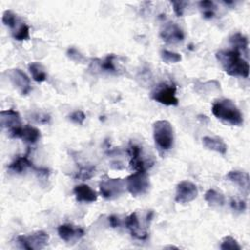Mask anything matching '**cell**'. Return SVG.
<instances>
[{
  "label": "cell",
  "instance_id": "cell-1",
  "mask_svg": "<svg viewBox=\"0 0 250 250\" xmlns=\"http://www.w3.org/2000/svg\"><path fill=\"white\" fill-rule=\"evenodd\" d=\"M216 58L225 72L230 76H240L247 78L249 75V64L241 54L236 50H220L216 53Z\"/></svg>",
  "mask_w": 250,
  "mask_h": 250
},
{
  "label": "cell",
  "instance_id": "cell-2",
  "mask_svg": "<svg viewBox=\"0 0 250 250\" xmlns=\"http://www.w3.org/2000/svg\"><path fill=\"white\" fill-rule=\"evenodd\" d=\"M212 113L216 118L231 126H240L243 124V115L231 100H217L212 105Z\"/></svg>",
  "mask_w": 250,
  "mask_h": 250
},
{
  "label": "cell",
  "instance_id": "cell-3",
  "mask_svg": "<svg viewBox=\"0 0 250 250\" xmlns=\"http://www.w3.org/2000/svg\"><path fill=\"white\" fill-rule=\"evenodd\" d=\"M153 140L159 151L170 150L174 146V129L167 120H157L152 125Z\"/></svg>",
  "mask_w": 250,
  "mask_h": 250
},
{
  "label": "cell",
  "instance_id": "cell-4",
  "mask_svg": "<svg viewBox=\"0 0 250 250\" xmlns=\"http://www.w3.org/2000/svg\"><path fill=\"white\" fill-rule=\"evenodd\" d=\"M99 188L100 192L104 199L113 200L124 193L126 185L125 180L104 176L99 183Z\"/></svg>",
  "mask_w": 250,
  "mask_h": 250
},
{
  "label": "cell",
  "instance_id": "cell-5",
  "mask_svg": "<svg viewBox=\"0 0 250 250\" xmlns=\"http://www.w3.org/2000/svg\"><path fill=\"white\" fill-rule=\"evenodd\" d=\"M17 244L26 250L43 249L49 241V235L43 230H37L29 234H21L16 238Z\"/></svg>",
  "mask_w": 250,
  "mask_h": 250
},
{
  "label": "cell",
  "instance_id": "cell-6",
  "mask_svg": "<svg viewBox=\"0 0 250 250\" xmlns=\"http://www.w3.org/2000/svg\"><path fill=\"white\" fill-rule=\"evenodd\" d=\"M177 88L174 83H160L150 93V98L164 105H178Z\"/></svg>",
  "mask_w": 250,
  "mask_h": 250
},
{
  "label": "cell",
  "instance_id": "cell-7",
  "mask_svg": "<svg viewBox=\"0 0 250 250\" xmlns=\"http://www.w3.org/2000/svg\"><path fill=\"white\" fill-rule=\"evenodd\" d=\"M125 185L133 196H140L148 190L149 180L146 172L136 171L125 179Z\"/></svg>",
  "mask_w": 250,
  "mask_h": 250
},
{
  "label": "cell",
  "instance_id": "cell-8",
  "mask_svg": "<svg viewBox=\"0 0 250 250\" xmlns=\"http://www.w3.org/2000/svg\"><path fill=\"white\" fill-rule=\"evenodd\" d=\"M198 189L190 181H182L176 187L175 201L178 203H188L197 197Z\"/></svg>",
  "mask_w": 250,
  "mask_h": 250
},
{
  "label": "cell",
  "instance_id": "cell-9",
  "mask_svg": "<svg viewBox=\"0 0 250 250\" xmlns=\"http://www.w3.org/2000/svg\"><path fill=\"white\" fill-rule=\"evenodd\" d=\"M9 136L11 138L21 139L24 143L32 145L40 140L41 133L36 127L31 125H24L9 131Z\"/></svg>",
  "mask_w": 250,
  "mask_h": 250
},
{
  "label": "cell",
  "instance_id": "cell-10",
  "mask_svg": "<svg viewBox=\"0 0 250 250\" xmlns=\"http://www.w3.org/2000/svg\"><path fill=\"white\" fill-rule=\"evenodd\" d=\"M128 154L130 156V168L135 170V171H141V172H146L147 167L150 165L149 162H147L146 159L143 157L142 154V147L137 145L130 143L128 146Z\"/></svg>",
  "mask_w": 250,
  "mask_h": 250
},
{
  "label": "cell",
  "instance_id": "cell-11",
  "mask_svg": "<svg viewBox=\"0 0 250 250\" xmlns=\"http://www.w3.org/2000/svg\"><path fill=\"white\" fill-rule=\"evenodd\" d=\"M8 75L13 86L17 88V90L21 95H27L31 91L30 80L22 70L19 68H14L9 70Z\"/></svg>",
  "mask_w": 250,
  "mask_h": 250
},
{
  "label": "cell",
  "instance_id": "cell-12",
  "mask_svg": "<svg viewBox=\"0 0 250 250\" xmlns=\"http://www.w3.org/2000/svg\"><path fill=\"white\" fill-rule=\"evenodd\" d=\"M160 37L167 44H178L184 41L185 33L177 23L169 22L161 29Z\"/></svg>",
  "mask_w": 250,
  "mask_h": 250
},
{
  "label": "cell",
  "instance_id": "cell-13",
  "mask_svg": "<svg viewBox=\"0 0 250 250\" xmlns=\"http://www.w3.org/2000/svg\"><path fill=\"white\" fill-rule=\"evenodd\" d=\"M58 234L63 241L73 242L84 235V229L72 224H62L58 227Z\"/></svg>",
  "mask_w": 250,
  "mask_h": 250
},
{
  "label": "cell",
  "instance_id": "cell-14",
  "mask_svg": "<svg viewBox=\"0 0 250 250\" xmlns=\"http://www.w3.org/2000/svg\"><path fill=\"white\" fill-rule=\"evenodd\" d=\"M124 223H125V227L129 229L131 235L134 238H137L140 240H145L147 238L148 233L140 227L139 218H138L136 212H134V213L130 214L128 217H126Z\"/></svg>",
  "mask_w": 250,
  "mask_h": 250
},
{
  "label": "cell",
  "instance_id": "cell-15",
  "mask_svg": "<svg viewBox=\"0 0 250 250\" xmlns=\"http://www.w3.org/2000/svg\"><path fill=\"white\" fill-rule=\"evenodd\" d=\"M0 125L2 128H7L9 131L21 126L19 112L14 109L2 110L0 112Z\"/></svg>",
  "mask_w": 250,
  "mask_h": 250
},
{
  "label": "cell",
  "instance_id": "cell-16",
  "mask_svg": "<svg viewBox=\"0 0 250 250\" xmlns=\"http://www.w3.org/2000/svg\"><path fill=\"white\" fill-rule=\"evenodd\" d=\"M73 193L78 202L91 203L95 202L98 198L97 192L86 184L75 186L73 188Z\"/></svg>",
  "mask_w": 250,
  "mask_h": 250
},
{
  "label": "cell",
  "instance_id": "cell-17",
  "mask_svg": "<svg viewBox=\"0 0 250 250\" xmlns=\"http://www.w3.org/2000/svg\"><path fill=\"white\" fill-rule=\"evenodd\" d=\"M202 145L205 148L225 155L228 151L227 144L220 137L205 136L202 138Z\"/></svg>",
  "mask_w": 250,
  "mask_h": 250
},
{
  "label": "cell",
  "instance_id": "cell-18",
  "mask_svg": "<svg viewBox=\"0 0 250 250\" xmlns=\"http://www.w3.org/2000/svg\"><path fill=\"white\" fill-rule=\"evenodd\" d=\"M226 178L229 181L236 184L242 189V191H244L246 194H248V192H249V175H248V173L237 171V170H232L227 174Z\"/></svg>",
  "mask_w": 250,
  "mask_h": 250
},
{
  "label": "cell",
  "instance_id": "cell-19",
  "mask_svg": "<svg viewBox=\"0 0 250 250\" xmlns=\"http://www.w3.org/2000/svg\"><path fill=\"white\" fill-rule=\"evenodd\" d=\"M28 168L35 169L36 167L33 165V163L28 159L26 155L24 156H19L14 161H12L9 166L8 170L15 174H21L25 172Z\"/></svg>",
  "mask_w": 250,
  "mask_h": 250
},
{
  "label": "cell",
  "instance_id": "cell-20",
  "mask_svg": "<svg viewBox=\"0 0 250 250\" xmlns=\"http://www.w3.org/2000/svg\"><path fill=\"white\" fill-rule=\"evenodd\" d=\"M229 43L233 47V50L241 52L245 55L248 54V39L243 34L236 32L229 37Z\"/></svg>",
  "mask_w": 250,
  "mask_h": 250
},
{
  "label": "cell",
  "instance_id": "cell-21",
  "mask_svg": "<svg viewBox=\"0 0 250 250\" xmlns=\"http://www.w3.org/2000/svg\"><path fill=\"white\" fill-rule=\"evenodd\" d=\"M114 59H115V56L113 54H110L104 57V59H95L94 62H96L95 63L97 64L100 70L104 72L115 73L117 70L114 63Z\"/></svg>",
  "mask_w": 250,
  "mask_h": 250
},
{
  "label": "cell",
  "instance_id": "cell-22",
  "mask_svg": "<svg viewBox=\"0 0 250 250\" xmlns=\"http://www.w3.org/2000/svg\"><path fill=\"white\" fill-rule=\"evenodd\" d=\"M28 70H29L33 80L36 82L41 83L47 79L48 74H47L46 68L40 62H30L28 64Z\"/></svg>",
  "mask_w": 250,
  "mask_h": 250
},
{
  "label": "cell",
  "instance_id": "cell-23",
  "mask_svg": "<svg viewBox=\"0 0 250 250\" xmlns=\"http://www.w3.org/2000/svg\"><path fill=\"white\" fill-rule=\"evenodd\" d=\"M205 201L210 206H223L225 203V196L214 188H209L204 194Z\"/></svg>",
  "mask_w": 250,
  "mask_h": 250
},
{
  "label": "cell",
  "instance_id": "cell-24",
  "mask_svg": "<svg viewBox=\"0 0 250 250\" xmlns=\"http://www.w3.org/2000/svg\"><path fill=\"white\" fill-rule=\"evenodd\" d=\"M199 9L202 13V16L204 19H212L215 16L216 13V6L213 1L205 0V1H200L198 3Z\"/></svg>",
  "mask_w": 250,
  "mask_h": 250
},
{
  "label": "cell",
  "instance_id": "cell-25",
  "mask_svg": "<svg viewBox=\"0 0 250 250\" xmlns=\"http://www.w3.org/2000/svg\"><path fill=\"white\" fill-rule=\"evenodd\" d=\"M95 174V166L93 165H86V166H80L78 171L76 172L74 178L79 179L82 181L91 179Z\"/></svg>",
  "mask_w": 250,
  "mask_h": 250
},
{
  "label": "cell",
  "instance_id": "cell-26",
  "mask_svg": "<svg viewBox=\"0 0 250 250\" xmlns=\"http://www.w3.org/2000/svg\"><path fill=\"white\" fill-rule=\"evenodd\" d=\"M13 37L18 41L29 39V26L24 22H21L14 31Z\"/></svg>",
  "mask_w": 250,
  "mask_h": 250
},
{
  "label": "cell",
  "instance_id": "cell-27",
  "mask_svg": "<svg viewBox=\"0 0 250 250\" xmlns=\"http://www.w3.org/2000/svg\"><path fill=\"white\" fill-rule=\"evenodd\" d=\"M18 16L11 10H6L3 15H2V22L10 27V28H13L15 29V27L18 25Z\"/></svg>",
  "mask_w": 250,
  "mask_h": 250
},
{
  "label": "cell",
  "instance_id": "cell-28",
  "mask_svg": "<svg viewBox=\"0 0 250 250\" xmlns=\"http://www.w3.org/2000/svg\"><path fill=\"white\" fill-rule=\"evenodd\" d=\"M220 248L222 250H241L240 245L238 244V242L236 241V239H234L232 236L228 235L225 236L222 241H221V245Z\"/></svg>",
  "mask_w": 250,
  "mask_h": 250
},
{
  "label": "cell",
  "instance_id": "cell-29",
  "mask_svg": "<svg viewBox=\"0 0 250 250\" xmlns=\"http://www.w3.org/2000/svg\"><path fill=\"white\" fill-rule=\"evenodd\" d=\"M160 57H161L162 61L166 63H177L182 60L181 54L171 52L168 50H162L160 52Z\"/></svg>",
  "mask_w": 250,
  "mask_h": 250
},
{
  "label": "cell",
  "instance_id": "cell-30",
  "mask_svg": "<svg viewBox=\"0 0 250 250\" xmlns=\"http://www.w3.org/2000/svg\"><path fill=\"white\" fill-rule=\"evenodd\" d=\"M229 205L232 210L237 212H243L246 209V202L244 199H241V198L231 197L229 201Z\"/></svg>",
  "mask_w": 250,
  "mask_h": 250
},
{
  "label": "cell",
  "instance_id": "cell-31",
  "mask_svg": "<svg viewBox=\"0 0 250 250\" xmlns=\"http://www.w3.org/2000/svg\"><path fill=\"white\" fill-rule=\"evenodd\" d=\"M85 118H86V115L82 110H75L68 115V119L71 122L78 125H82L85 121Z\"/></svg>",
  "mask_w": 250,
  "mask_h": 250
},
{
  "label": "cell",
  "instance_id": "cell-32",
  "mask_svg": "<svg viewBox=\"0 0 250 250\" xmlns=\"http://www.w3.org/2000/svg\"><path fill=\"white\" fill-rule=\"evenodd\" d=\"M66 55H67V57H68L69 59H71L72 61L78 62H84V60H85V57H84L77 49H75V48H73V47H71V48H69V49L67 50Z\"/></svg>",
  "mask_w": 250,
  "mask_h": 250
},
{
  "label": "cell",
  "instance_id": "cell-33",
  "mask_svg": "<svg viewBox=\"0 0 250 250\" xmlns=\"http://www.w3.org/2000/svg\"><path fill=\"white\" fill-rule=\"evenodd\" d=\"M170 3L173 6V10H174V13L176 14V16L182 17L184 15V11H185L186 5L188 3L185 1H171Z\"/></svg>",
  "mask_w": 250,
  "mask_h": 250
},
{
  "label": "cell",
  "instance_id": "cell-34",
  "mask_svg": "<svg viewBox=\"0 0 250 250\" xmlns=\"http://www.w3.org/2000/svg\"><path fill=\"white\" fill-rule=\"evenodd\" d=\"M32 116H33L32 118L35 120V122H37L39 124H47L51 120L50 115L47 114V113H43V112L34 113Z\"/></svg>",
  "mask_w": 250,
  "mask_h": 250
},
{
  "label": "cell",
  "instance_id": "cell-35",
  "mask_svg": "<svg viewBox=\"0 0 250 250\" xmlns=\"http://www.w3.org/2000/svg\"><path fill=\"white\" fill-rule=\"evenodd\" d=\"M108 223H109L111 228H117V227L120 226V220L115 215H110L108 217Z\"/></svg>",
  "mask_w": 250,
  "mask_h": 250
}]
</instances>
